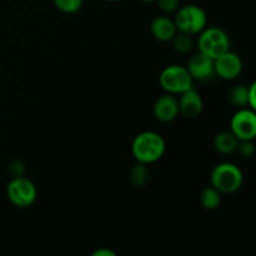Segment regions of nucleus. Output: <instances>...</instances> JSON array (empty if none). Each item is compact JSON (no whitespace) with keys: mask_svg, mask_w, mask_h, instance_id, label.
<instances>
[{"mask_svg":"<svg viewBox=\"0 0 256 256\" xmlns=\"http://www.w3.org/2000/svg\"><path fill=\"white\" fill-rule=\"evenodd\" d=\"M166 150V142L164 138L155 132H142L135 136L132 144V156L138 162L142 164H152L164 156Z\"/></svg>","mask_w":256,"mask_h":256,"instance_id":"nucleus-1","label":"nucleus"},{"mask_svg":"<svg viewBox=\"0 0 256 256\" xmlns=\"http://www.w3.org/2000/svg\"><path fill=\"white\" fill-rule=\"evenodd\" d=\"M210 182L222 194H232L242 188L244 176L239 166L232 162H220L212 169Z\"/></svg>","mask_w":256,"mask_h":256,"instance_id":"nucleus-2","label":"nucleus"},{"mask_svg":"<svg viewBox=\"0 0 256 256\" xmlns=\"http://www.w3.org/2000/svg\"><path fill=\"white\" fill-rule=\"evenodd\" d=\"M175 16V25L178 32L189 35H196L206 28L208 15L199 5L189 4L179 8Z\"/></svg>","mask_w":256,"mask_h":256,"instance_id":"nucleus-3","label":"nucleus"},{"mask_svg":"<svg viewBox=\"0 0 256 256\" xmlns=\"http://www.w3.org/2000/svg\"><path fill=\"white\" fill-rule=\"evenodd\" d=\"M192 75L188 72L186 66L182 65H169L159 75V84L164 92L168 94L180 95L182 92L192 88Z\"/></svg>","mask_w":256,"mask_h":256,"instance_id":"nucleus-4","label":"nucleus"},{"mask_svg":"<svg viewBox=\"0 0 256 256\" xmlns=\"http://www.w3.org/2000/svg\"><path fill=\"white\" fill-rule=\"evenodd\" d=\"M199 34V39H198L199 52H204L208 56L215 59L222 52L230 50V38L222 28H205Z\"/></svg>","mask_w":256,"mask_h":256,"instance_id":"nucleus-5","label":"nucleus"},{"mask_svg":"<svg viewBox=\"0 0 256 256\" xmlns=\"http://www.w3.org/2000/svg\"><path fill=\"white\" fill-rule=\"evenodd\" d=\"M6 196L14 206L29 208L36 200V186L24 176H15L6 186Z\"/></svg>","mask_w":256,"mask_h":256,"instance_id":"nucleus-6","label":"nucleus"},{"mask_svg":"<svg viewBox=\"0 0 256 256\" xmlns=\"http://www.w3.org/2000/svg\"><path fill=\"white\" fill-rule=\"evenodd\" d=\"M230 132L239 140H254L256 138V112L250 108H242L230 120Z\"/></svg>","mask_w":256,"mask_h":256,"instance_id":"nucleus-7","label":"nucleus"},{"mask_svg":"<svg viewBox=\"0 0 256 256\" xmlns=\"http://www.w3.org/2000/svg\"><path fill=\"white\" fill-rule=\"evenodd\" d=\"M242 70V62L240 56L235 52H222L214 59V72L215 75L222 80H234L240 75Z\"/></svg>","mask_w":256,"mask_h":256,"instance_id":"nucleus-8","label":"nucleus"},{"mask_svg":"<svg viewBox=\"0 0 256 256\" xmlns=\"http://www.w3.org/2000/svg\"><path fill=\"white\" fill-rule=\"evenodd\" d=\"M186 69L192 75V80L198 82H208L215 75L214 72V59L204 52H198L196 54L192 55L188 60Z\"/></svg>","mask_w":256,"mask_h":256,"instance_id":"nucleus-9","label":"nucleus"},{"mask_svg":"<svg viewBox=\"0 0 256 256\" xmlns=\"http://www.w3.org/2000/svg\"><path fill=\"white\" fill-rule=\"evenodd\" d=\"M154 116L162 122H170L179 115V102L178 98L172 94H164L156 99L152 106Z\"/></svg>","mask_w":256,"mask_h":256,"instance_id":"nucleus-10","label":"nucleus"},{"mask_svg":"<svg viewBox=\"0 0 256 256\" xmlns=\"http://www.w3.org/2000/svg\"><path fill=\"white\" fill-rule=\"evenodd\" d=\"M178 102H179V114L188 119H195L199 116L204 108L202 96L196 90H194V88L182 92Z\"/></svg>","mask_w":256,"mask_h":256,"instance_id":"nucleus-11","label":"nucleus"},{"mask_svg":"<svg viewBox=\"0 0 256 256\" xmlns=\"http://www.w3.org/2000/svg\"><path fill=\"white\" fill-rule=\"evenodd\" d=\"M152 35L159 42H172L176 35L178 29L174 20L166 16H158L150 24Z\"/></svg>","mask_w":256,"mask_h":256,"instance_id":"nucleus-12","label":"nucleus"},{"mask_svg":"<svg viewBox=\"0 0 256 256\" xmlns=\"http://www.w3.org/2000/svg\"><path fill=\"white\" fill-rule=\"evenodd\" d=\"M239 142L240 140L232 132H222L215 135L212 144H214L215 150L218 152L229 155L236 152Z\"/></svg>","mask_w":256,"mask_h":256,"instance_id":"nucleus-13","label":"nucleus"},{"mask_svg":"<svg viewBox=\"0 0 256 256\" xmlns=\"http://www.w3.org/2000/svg\"><path fill=\"white\" fill-rule=\"evenodd\" d=\"M200 202L206 210L218 209L222 204V192H218L214 186L205 188L200 194Z\"/></svg>","mask_w":256,"mask_h":256,"instance_id":"nucleus-14","label":"nucleus"},{"mask_svg":"<svg viewBox=\"0 0 256 256\" xmlns=\"http://www.w3.org/2000/svg\"><path fill=\"white\" fill-rule=\"evenodd\" d=\"M129 179L130 182L132 184V186H145V184H146L148 180H149V169L146 168V164H142V162L135 164L134 166H132V169L130 170Z\"/></svg>","mask_w":256,"mask_h":256,"instance_id":"nucleus-15","label":"nucleus"},{"mask_svg":"<svg viewBox=\"0 0 256 256\" xmlns=\"http://www.w3.org/2000/svg\"><path fill=\"white\" fill-rule=\"evenodd\" d=\"M172 42L174 50L179 54H188V52H192V46H194L192 35L185 34V32H176V35L172 38Z\"/></svg>","mask_w":256,"mask_h":256,"instance_id":"nucleus-16","label":"nucleus"},{"mask_svg":"<svg viewBox=\"0 0 256 256\" xmlns=\"http://www.w3.org/2000/svg\"><path fill=\"white\" fill-rule=\"evenodd\" d=\"M230 104L234 105L238 109L248 108V86L246 85H236L229 92Z\"/></svg>","mask_w":256,"mask_h":256,"instance_id":"nucleus-17","label":"nucleus"},{"mask_svg":"<svg viewBox=\"0 0 256 256\" xmlns=\"http://www.w3.org/2000/svg\"><path fill=\"white\" fill-rule=\"evenodd\" d=\"M56 9L65 14H74L82 6V0H52Z\"/></svg>","mask_w":256,"mask_h":256,"instance_id":"nucleus-18","label":"nucleus"},{"mask_svg":"<svg viewBox=\"0 0 256 256\" xmlns=\"http://www.w3.org/2000/svg\"><path fill=\"white\" fill-rule=\"evenodd\" d=\"M238 152L244 158H252L255 152L254 140H240L238 145Z\"/></svg>","mask_w":256,"mask_h":256,"instance_id":"nucleus-19","label":"nucleus"},{"mask_svg":"<svg viewBox=\"0 0 256 256\" xmlns=\"http://www.w3.org/2000/svg\"><path fill=\"white\" fill-rule=\"evenodd\" d=\"M156 2L164 12H175L180 8V0H156Z\"/></svg>","mask_w":256,"mask_h":256,"instance_id":"nucleus-20","label":"nucleus"},{"mask_svg":"<svg viewBox=\"0 0 256 256\" xmlns=\"http://www.w3.org/2000/svg\"><path fill=\"white\" fill-rule=\"evenodd\" d=\"M256 82H252V84L248 86V108L255 110L256 109Z\"/></svg>","mask_w":256,"mask_h":256,"instance_id":"nucleus-21","label":"nucleus"},{"mask_svg":"<svg viewBox=\"0 0 256 256\" xmlns=\"http://www.w3.org/2000/svg\"><path fill=\"white\" fill-rule=\"evenodd\" d=\"M9 172L15 176H22L25 172V165L19 160H15L9 165Z\"/></svg>","mask_w":256,"mask_h":256,"instance_id":"nucleus-22","label":"nucleus"},{"mask_svg":"<svg viewBox=\"0 0 256 256\" xmlns=\"http://www.w3.org/2000/svg\"><path fill=\"white\" fill-rule=\"evenodd\" d=\"M92 256H116V252L109 249H99L92 252Z\"/></svg>","mask_w":256,"mask_h":256,"instance_id":"nucleus-23","label":"nucleus"},{"mask_svg":"<svg viewBox=\"0 0 256 256\" xmlns=\"http://www.w3.org/2000/svg\"><path fill=\"white\" fill-rule=\"evenodd\" d=\"M140 2H149V4H150V2H156V0H140Z\"/></svg>","mask_w":256,"mask_h":256,"instance_id":"nucleus-24","label":"nucleus"},{"mask_svg":"<svg viewBox=\"0 0 256 256\" xmlns=\"http://www.w3.org/2000/svg\"><path fill=\"white\" fill-rule=\"evenodd\" d=\"M108 2H119V0H108Z\"/></svg>","mask_w":256,"mask_h":256,"instance_id":"nucleus-25","label":"nucleus"}]
</instances>
